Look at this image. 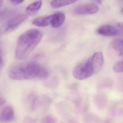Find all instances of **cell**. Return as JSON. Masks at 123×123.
Here are the masks:
<instances>
[{"label":"cell","mask_w":123,"mask_h":123,"mask_svg":"<svg viewBox=\"0 0 123 123\" xmlns=\"http://www.w3.org/2000/svg\"><path fill=\"white\" fill-rule=\"evenodd\" d=\"M99 34L106 37L115 36L118 33L117 30L113 26L105 25L100 27L97 30Z\"/></svg>","instance_id":"cell-7"},{"label":"cell","mask_w":123,"mask_h":123,"mask_svg":"<svg viewBox=\"0 0 123 123\" xmlns=\"http://www.w3.org/2000/svg\"><path fill=\"white\" fill-rule=\"evenodd\" d=\"M3 3V0H0V6H1Z\"/></svg>","instance_id":"cell-24"},{"label":"cell","mask_w":123,"mask_h":123,"mask_svg":"<svg viewBox=\"0 0 123 123\" xmlns=\"http://www.w3.org/2000/svg\"><path fill=\"white\" fill-rule=\"evenodd\" d=\"M118 28L123 32V22H120L118 24Z\"/></svg>","instance_id":"cell-20"},{"label":"cell","mask_w":123,"mask_h":123,"mask_svg":"<svg viewBox=\"0 0 123 123\" xmlns=\"http://www.w3.org/2000/svg\"><path fill=\"white\" fill-rule=\"evenodd\" d=\"M111 46L113 48L117 51H123V40L121 39H116L112 41Z\"/></svg>","instance_id":"cell-13"},{"label":"cell","mask_w":123,"mask_h":123,"mask_svg":"<svg viewBox=\"0 0 123 123\" xmlns=\"http://www.w3.org/2000/svg\"><path fill=\"white\" fill-rule=\"evenodd\" d=\"M98 4H101L102 3V0H95Z\"/></svg>","instance_id":"cell-22"},{"label":"cell","mask_w":123,"mask_h":123,"mask_svg":"<svg viewBox=\"0 0 123 123\" xmlns=\"http://www.w3.org/2000/svg\"><path fill=\"white\" fill-rule=\"evenodd\" d=\"M48 70L35 61L17 64L10 68L9 76L14 80H24L34 78L44 79L49 76Z\"/></svg>","instance_id":"cell-1"},{"label":"cell","mask_w":123,"mask_h":123,"mask_svg":"<svg viewBox=\"0 0 123 123\" xmlns=\"http://www.w3.org/2000/svg\"><path fill=\"white\" fill-rule=\"evenodd\" d=\"M99 8L95 4L88 3L80 5L77 6L74 10L76 14H93L98 12Z\"/></svg>","instance_id":"cell-4"},{"label":"cell","mask_w":123,"mask_h":123,"mask_svg":"<svg viewBox=\"0 0 123 123\" xmlns=\"http://www.w3.org/2000/svg\"><path fill=\"white\" fill-rule=\"evenodd\" d=\"M68 122V123H79L78 121L76 119L73 118H69Z\"/></svg>","instance_id":"cell-19"},{"label":"cell","mask_w":123,"mask_h":123,"mask_svg":"<svg viewBox=\"0 0 123 123\" xmlns=\"http://www.w3.org/2000/svg\"><path fill=\"white\" fill-rule=\"evenodd\" d=\"M42 32L37 29H31L20 35L17 40L15 56L18 60L27 57L41 41Z\"/></svg>","instance_id":"cell-2"},{"label":"cell","mask_w":123,"mask_h":123,"mask_svg":"<svg viewBox=\"0 0 123 123\" xmlns=\"http://www.w3.org/2000/svg\"><path fill=\"white\" fill-rule=\"evenodd\" d=\"M28 18V16L25 14H20L12 19L9 22L8 28L6 31L12 30L16 28L19 25L24 22Z\"/></svg>","instance_id":"cell-6"},{"label":"cell","mask_w":123,"mask_h":123,"mask_svg":"<svg viewBox=\"0 0 123 123\" xmlns=\"http://www.w3.org/2000/svg\"><path fill=\"white\" fill-rule=\"evenodd\" d=\"M119 56H120V57H123V51L120 53Z\"/></svg>","instance_id":"cell-23"},{"label":"cell","mask_w":123,"mask_h":123,"mask_svg":"<svg viewBox=\"0 0 123 123\" xmlns=\"http://www.w3.org/2000/svg\"><path fill=\"white\" fill-rule=\"evenodd\" d=\"M61 123H64V122H61Z\"/></svg>","instance_id":"cell-26"},{"label":"cell","mask_w":123,"mask_h":123,"mask_svg":"<svg viewBox=\"0 0 123 123\" xmlns=\"http://www.w3.org/2000/svg\"><path fill=\"white\" fill-rule=\"evenodd\" d=\"M51 15L50 16L40 17L34 19L32 21V24L37 26H47L51 24Z\"/></svg>","instance_id":"cell-10"},{"label":"cell","mask_w":123,"mask_h":123,"mask_svg":"<svg viewBox=\"0 0 123 123\" xmlns=\"http://www.w3.org/2000/svg\"><path fill=\"white\" fill-rule=\"evenodd\" d=\"M6 102V100L2 97H0V107L3 105Z\"/></svg>","instance_id":"cell-18"},{"label":"cell","mask_w":123,"mask_h":123,"mask_svg":"<svg viewBox=\"0 0 123 123\" xmlns=\"http://www.w3.org/2000/svg\"><path fill=\"white\" fill-rule=\"evenodd\" d=\"M122 13H123V8L122 9Z\"/></svg>","instance_id":"cell-25"},{"label":"cell","mask_w":123,"mask_h":123,"mask_svg":"<svg viewBox=\"0 0 123 123\" xmlns=\"http://www.w3.org/2000/svg\"><path fill=\"white\" fill-rule=\"evenodd\" d=\"M97 73L98 72L92 56L87 60L77 65L74 68L72 74L75 79L83 80Z\"/></svg>","instance_id":"cell-3"},{"label":"cell","mask_w":123,"mask_h":123,"mask_svg":"<svg viewBox=\"0 0 123 123\" xmlns=\"http://www.w3.org/2000/svg\"><path fill=\"white\" fill-rule=\"evenodd\" d=\"M52 103L51 99L47 96L36 97L35 100V110L40 109L43 111H46L49 108Z\"/></svg>","instance_id":"cell-5"},{"label":"cell","mask_w":123,"mask_h":123,"mask_svg":"<svg viewBox=\"0 0 123 123\" xmlns=\"http://www.w3.org/2000/svg\"><path fill=\"white\" fill-rule=\"evenodd\" d=\"M3 60H2L0 53V71L1 70L2 67H3Z\"/></svg>","instance_id":"cell-21"},{"label":"cell","mask_w":123,"mask_h":123,"mask_svg":"<svg viewBox=\"0 0 123 123\" xmlns=\"http://www.w3.org/2000/svg\"><path fill=\"white\" fill-rule=\"evenodd\" d=\"M79 0H53L51 6L53 8H58L76 2Z\"/></svg>","instance_id":"cell-11"},{"label":"cell","mask_w":123,"mask_h":123,"mask_svg":"<svg viewBox=\"0 0 123 123\" xmlns=\"http://www.w3.org/2000/svg\"><path fill=\"white\" fill-rule=\"evenodd\" d=\"M113 70L116 72H123V61L116 63L113 67Z\"/></svg>","instance_id":"cell-15"},{"label":"cell","mask_w":123,"mask_h":123,"mask_svg":"<svg viewBox=\"0 0 123 123\" xmlns=\"http://www.w3.org/2000/svg\"><path fill=\"white\" fill-rule=\"evenodd\" d=\"M24 123H36V122L34 119L27 116L25 118Z\"/></svg>","instance_id":"cell-16"},{"label":"cell","mask_w":123,"mask_h":123,"mask_svg":"<svg viewBox=\"0 0 123 123\" xmlns=\"http://www.w3.org/2000/svg\"><path fill=\"white\" fill-rule=\"evenodd\" d=\"M65 19V15L61 12H57L51 15V24L53 28L60 27L63 24Z\"/></svg>","instance_id":"cell-8"},{"label":"cell","mask_w":123,"mask_h":123,"mask_svg":"<svg viewBox=\"0 0 123 123\" xmlns=\"http://www.w3.org/2000/svg\"><path fill=\"white\" fill-rule=\"evenodd\" d=\"M14 115V112L12 108L9 106L6 107L1 112L0 121L3 123L10 122L13 119Z\"/></svg>","instance_id":"cell-9"},{"label":"cell","mask_w":123,"mask_h":123,"mask_svg":"<svg viewBox=\"0 0 123 123\" xmlns=\"http://www.w3.org/2000/svg\"><path fill=\"white\" fill-rule=\"evenodd\" d=\"M42 4V0H38L29 5L26 8V11L29 13L37 11L41 8Z\"/></svg>","instance_id":"cell-12"},{"label":"cell","mask_w":123,"mask_h":123,"mask_svg":"<svg viewBox=\"0 0 123 123\" xmlns=\"http://www.w3.org/2000/svg\"><path fill=\"white\" fill-rule=\"evenodd\" d=\"M11 2L14 5H18L23 2L24 0H10Z\"/></svg>","instance_id":"cell-17"},{"label":"cell","mask_w":123,"mask_h":123,"mask_svg":"<svg viewBox=\"0 0 123 123\" xmlns=\"http://www.w3.org/2000/svg\"><path fill=\"white\" fill-rule=\"evenodd\" d=\"M56 118L53 115H48L44 117L40 123H57Z\"/></svg>","instance_id":"cell-14"}]
</instances>
